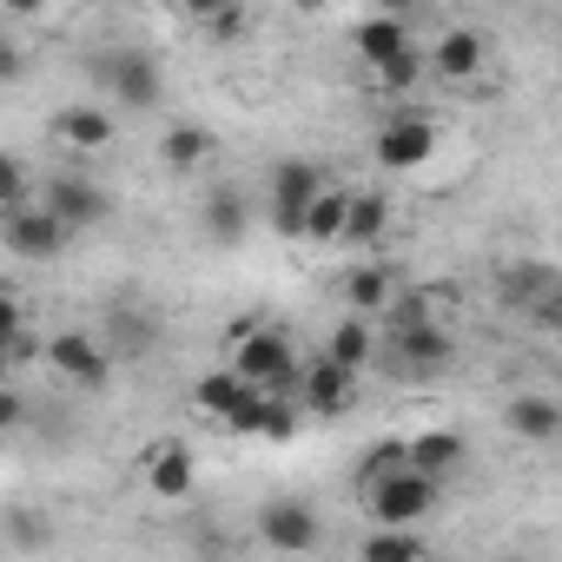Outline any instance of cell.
<instances>
[{"label":"cell","instance_id":"cell-1","mask_svg":"<svg viewBox=\"0 0 562 562\" xmlns=\"http://www.w3.org/2000/svg\"><path fill=\"white\" fill-rule=\"evenodd\" d=\"M232 371L271 397H292L299 404V351L285 331H265V325H238L232 331Z\"/></svg>","mask_w":562,"mask_h":562},{"label":"cell","instance_id":"cell-2","mask_svg":"<svg viewBox=\"0 0 562 562\" xmlns=\"http://www.w3.org/2000/svg\"><path fill=\"white\" fill-rule=\"evenodd\" d=\"M87 80H93L106 100L133 106V113L159 106V93H166L159 60H153V54H139V47H106V54H93V60H87Z\"/></svg>","mask_w":562,"mask_h":562},{"label":"cell","instance_id":"cell-3","mask_svg":"<svg viewBox=\"0 0 562 562\" xmlns=\"http://www.w3.org/2000/svg\"><path fill=\"white\" fill-rule=\"evenodd\" d=\"M437 496H443V483L424 476V470H411V463H397V470H384V476L364 483V503H371L378 522H424L437 509Z\"/></svg>","mask_w":562,"mask_h":562},{"label":"cell","instance_id":"cell-4","mask_svg":"<svg viewBox=\"0 0 562 562\" xmlns=\"http://www.w3.org/2000/svg\"><path fill=\"white\" fill-rule=\"evenodd\" d=\"M0 238H8V251L14 258H34V265H47V258H60L67 251V218L60 212H47V205H8V212H0Z\"/></svg>","mask_w":562,"mask_h":562},{"label":"cell","instance_id":"cell-5","mask_svg":"<svg viewBox=\"0 0 562 562\" xmlns=\"http://www.w3.org/2000/svg\"><path fill=\"white\" fill-rule=\"evenodd\" d=\"M325 186V172L312 159H278L271 166V232L278 238H305V205Z\"/></svg>","mask_w":562,"mask_h":562},{"label":"cell","instance_id":"cell-6","mask_svg":"<svg viewBox=\"0 0 562 562\" xmlns=\"http://www.w3.org/2000/svg\"><path fill=\"white\" fill-rule=\"evenodd\" d=\"M258 536H265V549H278V555H312V549L325 542V516H318L312 503H299V496H278V503L258 509Z\"/></svg>","mask_w":562,"mask_h":562},{"label":"cell","instance_id":"cell-7","mask_svg":"<svg viewBox=\"0 0 562 562\" xmlns=\"http://www.w3.org/2000/svg\"><path fill=\"white\" fill-rule=\"evenodd\" d=\"M67 384H80V391H100L106 378H113V351L100 345V338H87V331H60V338H47V351H41Z\"/></svg>","mask_w":562,"mask_h":562},{"label":"cell","instance_id":"cell-8","mask_svg":"<svg viewBox=\"0 0 562 562\" xmlns=\"http://www.w3.org/2000/svg\"><path fill=\"white\" fill-rule=\"evenodd\" d=\"M430 153H437V126L424 113H397L378 126V166L384 172H417Z\"/></svg>","mask_w":562,"mask_h":562},{"label":"cell","instance_id":"cell-9","mask_svg":"<svg viewBox=\"0 0 562 562\" xmlns=\"http://www.w3.org/2000/svg\"><path fill=\"white\" fill-rule=\"evenodd\" d=\"M450 331L443 325H430V318H417V325H391V364L404 371V378H424V371H443L450 364Z\"/></svg>","mask_w":562,"mask_h":562},{"label":"cell","instance_id":"cell-10","mask_svg":"<svg viewBox=\"0 0 562 562\" xmlns=\"http://www.w3.org/2000/svg\"><path fill=\"white\" fill-rule=\"evenodd\" d=\"M41 205H47V212H60V218H67V232H87V225H100V218L113 212L106 186H93V179H80V172H60V179L41 192Z\"/></svg>","mask_w":562,"mask_h":562},{"label":"cell","instance_id":"cell-11","mask_svg":"<svg viewBox=\"0 0 562 562\" xmlns=\"http://www.w3.org/2000/svg\"><path fill=\"white\" fill-rule=\"evenodd\" d=\"M351 384H358V371H345V364H331V358L318 351L312 364H299V411L338 417V411L351 404Z\"/></svg>","mask_w":562,"mask_h":562},{"label":"cell","instance_id":"cell-12","mask_svg":"<svg viewBox=\"0 0 562 562\" xmlns=\"http://www.w3.org/2000/svg\"><path fill=\"white\" fill-rule=\"evenodd\" d=\"M139 470H146V490H153L159 503H186V496H192V483H199L192 450H186L179 437H159V443L139 457Z\"/></svg>","mask_w":562,"mask_h":562},{"label":"cell","instance_id":"cell-13","mask_svg":"<svg viewBox=\"0 0 562 562\" xmlns=\"http://www.w3.org/2000/svg\"><path fill=\"white\" fill-rule=\"evenodd\" d=\"M483 60H490V41H483L476 27H450V34L437 41V54H430V67H437L443 80H457V87H463V80H476V74H483Z\"/></svg>","mask_w":562,"mask_h":562},{"label":"cell","instance_id":"cell-14","mask_svg":"<svg viewBox=\"0 0 562 562\" xmlns=\"http://www.w3.org/2000/svg\"><path fill=\"white\" fill-rule=\"evenodd\" d=\"M54 139L74 146V153H106L113 146V113L106 106H67V113H54Z\"/></svg>","mask_w":562,"mask_h":562},{"label":"cell","instance_id":"cell-15","mask_svg":"<svg viewBox=\"0 0 562 562\" xmlns=\"http://www.w3.org/2000/svg\"><path fill=\"white\" fill-rule=\"evenodd\" d=\"M509 430L522 443H555L562 437V404L549 391H522V397H509Z\"/></svg>","mask_w":562,"mask_h":562},{"label":"cell","instance_id":"cell-16","mask_svg":"<svg viewBox=\"0 0 562 562\" xmlns=\"http://www.w3.org/2000/svg\"><path fill=\"white\" fill-rule=\"evenodd\" d=\"M351 47H358V60H364V67H384L391 54H404V47H411V21H397V14H371V21H358V27H351Z\"/></svg>","mask_w":562,"mask_h":562},{"label":"cell","instance_id":"cell-17","mask_svg":"<svg viewBox=\"0 0 562 562\" xmlns=\"http://www.w3.org/2000/svg\"><path fill=\"white\" fill-rule=\"evenodd\" d=\"M404 457H411V470H424V476H457V463H463V437L457 430H424V437H411L404 443Z\"/></svg>","mask_w":562,"mask_h":562},{"label":"cell","instance_id":"cell-18","mask_svg":"<svg viewBox=\"0 0 562 562\" xmlns=\"http://www.w3.org/2000/svg\"><path fill=\"white\" fill-rule=\"evenodd\" d=\"M205 232H212V245H245V192L238 186L205 192Z\"/></svg>","mask_w":562,"mask_h":562},{"label":"cell","instance_id":"cell-19","mask_svg":"<svg viewBox=\"0 0 562 562\" xmlns=\"http://www.w3.org/2000/svg\"><path fill=\"white\" fill-rule=\"evenodd\" d=\"M153 338H159V318L153 312H133V305H113V318H106V351H133V358H146L153 351Z\"/></svg>","mask_w":562,"mask_h":562},{"label":"cell","instance_id":"cell-20","mask_svg":"<svg viewBox=\"0 0 562 562\" xmlns=\"http://www.w3.org/2000/svg\"><path fill=\"white\" fill-rule=\"evenodd\" d=\"M358 555H364V562H417V555H424V536H417V522H378V529L358 542Z\"/></svg>","mask_w":562,"mask_h":562},{"label":"cell","instance_id":"cell-21","mask_svg":"<svg viewBox=\"0 0 562 562\" xmlns=\"http://www.w3.org/2000/svg\"><path fill=\"white\" fill-rule=\"evenodd\" d=\"M391 292H397V271L391 265H351L345 271V305L351 312H384Z\"/></svg>","mask_w":562,"mask_h":562},{"label":"cell","instance_id":"cell-22","mask_svg":"<svg viewBox=\"0 0 562 562\" xmlns=\"http://www.w3.org/2000/svg\"><path fill=\"white\" fill-rule=\"evenodd\" d=\"M391 225V205L378 192H351L345 205V225H338V245H378V232Z\"/></svg>","mask_w":562,"mask_h":562},{"label":"cell","instance_id":"cell-23","mask_svg":"<svg viewBox=\"0 0 562 562\" xmlns=\"http://www.w3.org/2000/svg\"><path fill=\"white\" fill-rule=\"evenodd\" d=\"M325 358L331 364H345V371H364L371 358H378V338H371V325L351 312L345 325H331V338H325Z\"/></svg>","mask_w":562,"mask_h":562},{"label":"cell","instance_id":"cell-24","mask_svg":"<svg viewBox=\"0 0 562 562\" xmlns=\"http://www.w3.org/2000/svg\"><path fill=\"white\" fill-rule=\"evenodd\" d=\"M345 205H351V186H318V192H312V205H305V238H318V245H338Z\"/></svg>","mask_w":562,"mask_h":562},{"label":"cell","instance_id":"cell-25","mask_svg":"<svg viewBox=\"0 0 562 562\" xmlns=\"http://www.w3.org/2000/svg\"><path fill=\"white\" fill-rule=\"evenodd\" d=\"M549 292H562L549 265H509V271H503V305H522V312H529V305L549 299Z\"/></svg>","mask_w":562,"mask_h":562},{"label":"cell","instance_id":"cell-26","mask_svg":"<svg viewBox=\"0 0 562 562\" xmlns=\"http://www.w3.org/2000/svg\"><path fill=\"white\" fill-rule=\"evenodd\" d=\"M205 153H212V133H205V126H172V133L159 139V159H166L172 172H192Z\"/></svg>","mask_w":562,"mask_h":562},{"label":"cell","instance_id":"cell-27","mask_svg":"<svg viewBox=\"0 0 562 562\" xmlns=\"http://www.w3.org/2000/svg\"><path fill=\"white\" fill-rule=\"evenodd\" d=\"M238 391H245V378H238V371L225 364V371H205V378L192 384V404H199L205 417H225V411L238 404Z\"/></svg>","mask_w":562,"mask_h":562},{"label":"cell","instance_id":"cell-28","mask_svg":"<svg viewBox=\"0 0 562 562\" xmlns=\"http://www.w3.org/2000/svg\"><path fill=\"white\" fill-rule=\"evenodd\" d=\"M378 74V93H391V100H404L411 87H417V74H424V54L417 47H404V54H391L384 67H371Z\"/></svg>","mask_w":562,"mask_h":562},{"label":"cell","instance_id":"cell-29","mask_svg":"<svg viewBox=\"0 0 562 562\" xmlns=\"http://www.w3.org/2000/svg\"><path fill=\"white\" fill-rule=\"evenodd\" d=\"M8 542H21V549H47V542H54V522H47L41 509H8Z\"/></svg>","mask_w":562,"mask_h":562},{"label":"cell","instance_id":"cell-30","mask_svg":"<svg viewBox=\"0 0 562 562\" xmlns=\"http://www.w3.org/2000/svg\"><path fill=\"white\" fill-rule=\"evenodd\" d=\"M34 199V186H27V166L14 159V153H0V212L8 205H27Z\"/></svg>","mask_w":562,"mask_h":562},{"label":"cell","instance_id":"cell-31","mask_svg":"<svg viewBox=\"0 0 562 562\" xmlns=\"http://www.w3.org/2000/svg\"><path fill=\"white\" fill-rule=\"evenodd\" d=\"M205 41H218V47L245 41V8H238V0H225V8H212V14H205Z\"/></svg>","mask_w":562,"mask_h":562},{"label":"cell","instance_id":"cell-32","mask_svg":"<svg viewBox=\"0 0 562 562\" xmlns=\"http://www.w3.org/2000/svg\"><path fill=\"white\" fill-rule=\"evenodd\" d=\"M397 463H411V457H404V443H378V450L364 457V470H358V490H364L371 476H384V470H397Z\"/></svg>","mask_w":562,"mask_h":562},{"label":"cell","instance_id":"cell-33","mask_svg":"<svg viewBox=\"0 0 562 562\" xmlns=\"http://www.w3.org/2000/svg\"><path fill=\"white\" fill-rule=\"evenodd\" d=\"M21 325H27V312H21V299H14V292H0V351H8V345H14V331H21Z\"/></svg>","mask_w":562,"mask_h":562},{"label":"cell","instance_id":"cell-34","mask_svg":"<svg viewBox=\"0 0 562 562\" xmlns=\"http://www.w3.org/2000/svg\"><path fill=\"white\" fill-rule=\"evenodd\" d=\"M41 351H47V345H41V338H34L27 325H21V331H14V345H8V351H0V364H34Z\"/></svg>","mask_w":562,"mask_h":562},{"label":"cell","instance_id":"cell-35","mask_svg":"<svg viewBox=\"0 0 562 562\" xmlns=\"http://www.w3.org/2000/svg\"><path fill=\"white\" fill-rule=\"evenodd\" d=\"M21 74H27V54H21V47H14L8 34H0V87H14Z\"/></svg>","mask_w":562,"mask_h":562},{"label":"cell","instance_id":"cell-36","mask_svg":"<svg viewBox=\"0 0 562 562\" xmlns=\"http://www.w3.org/2000/svg\"><path fill=\"white\" fill-rule=\"evenodd\" d=\"M21 424H27V397L21 391H0V437L21 430Z\"/></svg>","mask_w":562,"mask_h":562},{"label":"cell","instance_id":"cell-37","mask_svg":"<svg viewBox=\"0 0 562 562\" xmlns=\"http://www.w3.org/2000/svg\"><path fill=\"white\" fill-rule=\"evenodd\" d=\"M172 8H179V14H186V21H205V14H212V8H225V0H172Z\"/></svg>","mask_w":562,"mask_h":562},{"label":"cell","instance_id":"cell-38","mask_svg":"<svg viewBox=\"0 0 562 562\" xmlns=\"http://www.w3.org/2000/svg\"><path fill=\"white\" fill-rule=\"evenodd\" d=\"M424 8V0H378V14H397V21H411Z\"/></svg>","mask_w":562,"mask_h":562},{"label":"cell","instance_id":"cell-39","mask_svg":"<svg viewBox=\"0 0 562 562\" xmlns=\"http://www.w3.org/2000/svg\"><path fill=\"white\" fill-rule=\"evenodd\" d=\"M8 14H47V0H0Z\"/></svg>","mask_w":562,"mask_h":562}]
</instances>
